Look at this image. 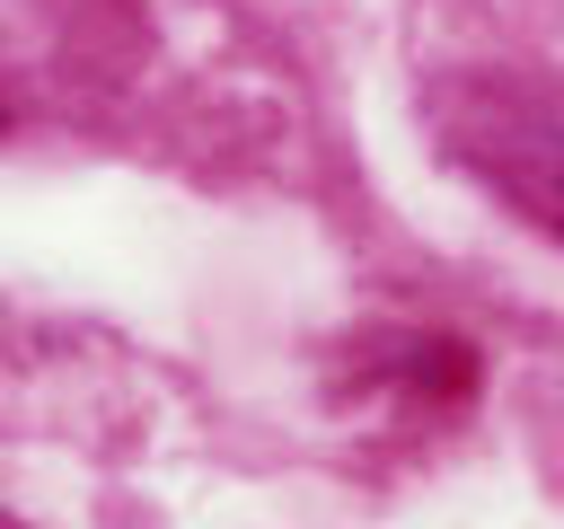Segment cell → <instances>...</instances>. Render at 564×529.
Wrapping results in <instances>:
<instances>
[]
</instances>
